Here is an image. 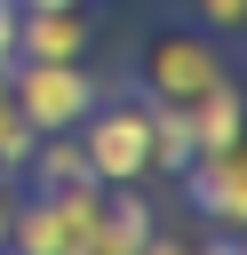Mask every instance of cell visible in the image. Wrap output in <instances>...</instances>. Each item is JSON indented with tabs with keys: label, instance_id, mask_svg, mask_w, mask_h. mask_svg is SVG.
I'll use <instances>...</instances> for the list:
<instances>
[{
	"label": "cell",
	"instance_id": "10",
	"mask_svg": "<svg viewBox=\"0 0 247 255\" xmlns=\"http://www.w3.org/2000/svg\"><path fill=\"white\" fill-rule=\"evenodd\" d=\"M183 159H191L183 104H151V175H183Z\"/></svg>",
	"mask_w": 247,
	"mask_h": 255
},
{
	"label": "cell",
	"instance_id": "13",
	"mask_svg": "<svg viewBox=\"0 0 247 255\" xmlns=\"http://www.w3.org/2000/svg\"><path fill=\"white\" fill-rule=\"evenodd\" d=\"M0 64H16V0H0Z\"/></svg>",
	"mask_w": 247,
	"mask_h": 255
},
{
	"label": "cell",
	"instance_id": "4",
	"mask_svg": "<svg viewBox=\"0 0 247 255\" xmlns=\"http://www.w3.org/2000/svg\"><path fill=\"white\" fill-rule=\"evenodd\" d=\"M72 135H80V159L104 191L151 183V104H96Z\"/></svg>",
	"mask_w": 247,
	"mask_h": 255
},
{
	"label": "cell",
	"instance_id": "8",
	"mask_svg": "<svg viewBox=\"0 0 247 255\" xmlns=\"http://www.w3.org/2000/svg\"><path fill=\"white\" fill-rule=\"evenodd\" d=\"M143 247H151V207H143V191H135V183H127V191H104L88 255H143Z\"/></svg>",
	"mask_w": 247,
	"mask_h": 255
},
{
	"label": "cell",
	"instance_id": "12",
	"mask_svg": "<svg viewBox=\"0 0 247 255\" xmlns=\"http://www.w3.org/2000/svg\"><path fill=\"white\" fill-rule=\"evenodd\" d=\"M191 24L223 40V32H239V24H247V0H191Z\"/></svg>",
	"mask_w": 247,
	"mask_h": 255
},
{
	"label": "cell",
	"instance_id": "7",
	"mask_svg": "<svg viewBox=\"0 0 247 255\" xmlns=\"http://www.w3.org/2000/svg\"><path fill=\"white\" fill-rule=\"evenodd\" d=\"M183 128H191V151H223V143H239V135H247V88H239V80H215L207 96L183 104Z\"/></svg>",
	"mask_w": 247,
	"mask_h": 255
},
{
	"label": "cell",
	"instance_id": "2",
	"mask_svg": "<svg viewBox=\"0 0 247 255\" xmlns=\"http://www.w3.org/2000/svg\"><path fill=\"white\" fill-rule=\"evenodd\" d=\"M215 80H231V64H223V40L199 32V24L151 32L143 56H135V88H143V104H191V96H207Z\"/></svg>",
	"mask_w": 247,
	"mask_h": 255
},
{
	"label": "cell",
	"instance_id": "14",
	"mask_svg": "<svg viewBox=\"0 0 247 255\" xmlns=\"http://www.w3.org/2000/svg\"><path fill=\"white\" fill-rule=\"evenodd\" d=\"M143 255H199V247H183V239H159V231H151V247H143Z\"/></svg>",
	"mask_w": 247,
	"mask_h": 255
},
{
	"label": "cell",
	"instance_id": "15",
	"mask_svg": "<svg viewBox=\"0 0 247 255\" xmlns=\"http://www.w3.org/2000/svg\"><path fill=\"white\" fill-rule=\"evenodd\" d=\"M16 8H80V0H16Z\"/></svg>",
	"mask_w": 247,
	"mask_h": 255
},
{
	"label": "cell",
	"instance_id": "9",
	"mask_svg": "<svg viewBox=\"0 0 247 255\" xmlns=\"http://www.w3.org/2000/svg\"><path fill=\"white\" fill-rule=\"evenodd\" d=\"M16 183H40V191H56V183H96V175H88V159H80V135H40Z\"/></svg>",
	"mask_w": 247,
	"mask_h": 255
},
{
	"label": "cell",
	"instance_id": "16",
	"mask_svg": "<svg viewBox=\"0 0 247 255\" xmlns=\"http://www.w3.org/2000/svg\"><path fill=\"white\" fill-rule=\"evenodd\" d=\"M239 64H247V24H239Z\"/></svg>",
	"mask_w": 247,
	"mask_h": 255
},
{
	"label": "cell",
	"instance_id": "3",
	"mask_svg": "<svg viewBox=\"0 0 247 255\" xmlns=\"http://www.w3.org/2000/svg\"><path fill=\"white\" fill-rule=\"evenodd\" d=\"M8 96H16V112H24L32 135H72L104 104V80L88 64H32V56H16L8 64Z\"/></svg>",
	"mask_w": 247,
	"mask_h": 255
},
{
	"label": "cell",
	"instance_id": "6",
	"mask_svg": "<svg viewBox=\"0 0 247 255\" xmlns=\"http://www.w3.org/2000/svg\"><path fill=\"white\" fill-rule=\"evenodd\" d=\"M88 48H96L88 0L80 8H16V56H32V64H88Z\"/></svg>",
	"mask_w": 247,
	"mask_h": 255
},
{
	"label": "cell",
	"instance_id": "11",
	"mask_svg": "<svg viewBox=\"0 0 247 255\" xmlns=\"http://www.w3.org/2000/svg\"><path fill=\"white\" fill-rule=\"evenodd\" d=\"M32 128H24V112H16V96H8V64H0V175H24V159H32Z\"/></svg>",
	"mask_w": 247,
	"mask_h": 255
},
{
	"label": "cell",
	"instance_id": "5",
	"mask_svg": "<svg viewBox=\"0 0 247 255\" xmlns=\"http://www.w3.org/2000/svg\"><path fill=\"white\" fill-rule=\"evenodd\" d=\"M183 191H191V215L199 223L247 231V135L223 143V151H191L183 159Z\"/></svg>",
	"mask_w": 247,
	"mask_h": 255
},
{
	"label": "cell",
	"instance_id": "1",
	"mask_svg": "<svg viewBox=\"0 0 247 255\" xmlns=\"http://www.w3.org/2000/svg\"><path fill=\"white\" fill-rule=\"evenodd\" d=\"M96 207H104V183H56V191H32V199L8 207L0 255H88V239H96Z\"/></svg>",
	"mask_w": 247,
	"mask_h": 255
}]
</instances>
